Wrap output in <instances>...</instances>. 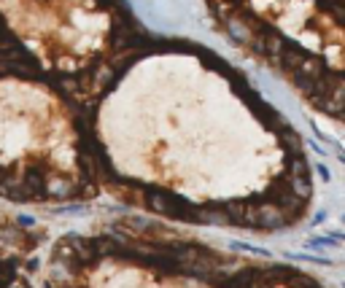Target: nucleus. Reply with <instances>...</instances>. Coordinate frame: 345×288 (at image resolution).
Wrapping results in <instances>:
<instances>
[{"mask_svg": "<svg viewBox=\"0 0 345 288\" xmlns=\"http://www.w3.org/2000/svg\"><path fill=\"white\" fill-rule=\"evenodd\" d=\"M84 108L103 191L154 218L270 232L313 199L297 132L203 46L138 38Z\"/></svg>", "mask_w": 345, "mask_h": 288, "instance_id": "obj_1", "label": "nucleus"}, {"mask_svg": "<svg viewBox=\"0 0 345 288\" xmlns=\"http://www.w3.org/2000/svg\"><path fill=\"white\" fill-rule=\"evenodd\" d=\"M105 194L81 97L0 35V199L86 202Z\"/></svg>", "mask_w": 345, "mask_h": 288, "instance_id": "obj_2", "label": "nucleus"}, {"mask_svg": "<svg viewBox=\"0 0 345 288\" xmlns=\"http://www.w3.org/2000/svg\"><path fill=\"white\" fill-rule=\"evenodd\" d=\"M0 35L84 100L140 30L121 0H0Z\"/></svg>", "mask_w": 345, "mask_h": 288, "instance_id": "obj_5", "label": "nucleus"}, {"mask_svg": "<svg viewBox=\"0 0 345 288\" xmlns=\"http://www.w3.org/2000/svg\"><path fill=\"white\" fill-rule=\"evenodd\" d=\"M41 288H321L286 264L224 253L167 226L113 221L54 245Z\"/></svg>", "mask_w": 345, "mask_h": 288, "instance_id": "obj_3", "label": "nucleus"}, {"mask_svg": "<svg viewBox=\"0 0 345 288\" xmlns=\"http://www.w3.org/2000/svg\"><path fill=\"white\" fill-rule=\"evenodd\" d=\"M218 27L315 111L345 124V0H205Z\"/></svg>", "mask_w": 345, "mask_h": 288, "instance_id": "obj_4", "label": "nucleus"}]
</instances>
